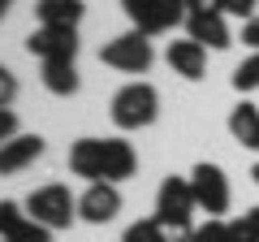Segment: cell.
I'll use <instances>...</instances> for the list:
<instances>
[{
	"mask_svg": "<svg viewBox=\"0 0 259 242\" xmlns=\"http://www.w3.org/2000/svg\"><path fill=\"white\" fill-rule=\"evenodd\" d=\"M221 13H233V18H246L255 13V0H221Z\"/></svg>",
	"mask_w": 259,
	"mask_h": 242,
	"instance_id": "25",
	"label": "cell"
},
{
	"mask_svg": "<svg viewBox=\"0 0 259 242\" xmlns=\"http://www.w3.org/2000/svg\"><path fill=\"white\" fill-rule=\"evenodd\" d=\"M35 13H39V26H74L78 30L87 5L82 0H39Z\"/></svg>",
	"mask_w": 259,
	"mask_h": 242,
	"instance_id": "14",
	"label": "cell"
},
{
	"mask_svg": "<svg viewBox=\"0 0 259 242\" xmlns=\"http://www.w3.org/2000/svg\"><path fill=\"white\" fill-rule=\"evenodd\" d=\"M242 44H246V48H255V52H259V18L242 22Z\"/></svg>",
	"mask_w": 259,
	"mask_h": 242,
	"instance_id": "26",
	"label": "cell"
},
{
	"mask_svg": "<svg viewBox=\"0 0 259 242\" xmlns=\"http://www.w3.org/2000/svg\"><path fill=\"white\" fill-rule=\"evenodd\" d=\"M233 91H259V52H250L238 69H233Z\"/></svg>",
	"mask_w": 259,
	"mask_h": 242,
	"instance_id": "18",
	"label": "cell"
},
{
	"mask_svg": "<svg viewBox=\"0 0 259 242\" xmlns=\"http://www.w3.org/2000/svg\"><path fill=\"white\" fill-rule=\"evenodd\" d=\"M9 5H13V0H0V22H5V13H9Z\"/></svg>",
	"mask_w": 259,
	"mask_h": 242,
	"instance_id": "28",
	"label": "cell"
},
{
	"mask_svg": "<svg viewBox=\"0 0 259 242\" xmlns=\"http://www.w3.org/2000/svg\"><path fill=\"white\" fill-rule=\"evenodd\" d=\"M190 242H233V238H229V221L207 216L203 225H194V238H190Z\"/></svg>",
	"mask_w": 259,
	"mask_h": 242,
	"instance_id": "20",
	"label": "cell"
},
{
	"mask_svg": "<svg viewBox=\"0 0 259 242\" xmlns=\"http://www.w3.org/2000/svg\"><path fill=\"white\" fill-rule=\"evenodd\" d=\"M186 30H190L194 44H203V48H229V26H225V13L221 9H186Z\"/></svg>",
	"mask_w": 259,
	"mask_h": 242,
	"instance_id": "9",
	"label": "cell"
},
{
	"mask_svg": "<svg viewBox=\"0 0 259 242\" xmlns=\"http://www.w3.org/2000/svg\"><path fill=\"white\" fill-rule=\"evenodd\" d=\"M190 190H194V204L203 208L207 216H221V212H229V177H225V169L221 165H194V173H190Z\"/></svg>",
	"mask_w": 259,
	"mask_h": 242,
	"instance_id": "6",
	"label": "cell"
},
{
	"mask_svg": "<svg viewBox=\"0 0 259 242\" xmlns=\"http://www.w3.org/2000/svg\"><path fill=\"white\" fill-rule=\"evenodd\" d=\"M117 212H121V190L112 182H91L82 190V199H78V216L87 225H108Z\"/></svg>",
	"mask_w": 259,
	"mask_h": 242,
	"instance_id": "8",
	"label": "cell"
},
{
	"mask_svg": "<svg viewBox=\"0 0 259 242\" xmlns=\"http://www.w3.org/2000/svg\"><path fill=\"white\" fill-rule=\"evenodd\" d=\"M229 238H233V242H259V233L250 229L246 216H238V221H229Z\"/></svg>",
	"mask_w": 259,
	"mask_h": 242,
	"instance_id": "24",
	"label": "cell"
},
{
	"mask_svg": "<svg viewBox=\"0 0 259 242\" xmlns=\"http://www.w3.org/2000/svg\"><path fill=\"white\" fill-rule=\"evenodd\" d=\"M229 134H233L246 151H259V108H255V104L242 100L238 108L229 112Z\"/></svg>",
	"mask_w": 259,
	"mask_h": 242,
	"instance_id": "15",
	"label": "cell"
},
{
	"mask_svg": "<svg viewBox=\"0 0 259 242\" xmlns=\"http://www.w3.org/2000/svg\"><path fill=\"white\" fill-rule=\"evenodd\" d=\"M69 173L87 182H104V139H78L69 147Z\"/></svg>",
	"mask_w": 259,
	"mask_h": 242,
	"instance_id": "12",
	"label": "cell"
},
{
	"mask_svg": "<svg viewBox=\"0 0 259 242\" xmlns=\"http://www.w3.org/2000/svg\"><path fill=\"white\" fill-rule=\"evenodd\" d=\"M121 9L139 35H160L186 22V0H121Z\"/></svg>",
	"mask_w": 259,
	"mask_h": 242,
	"instance_id": "4",
	"label": "cell"
},
{
	"mask_svg": "<svg viewBox=\"0 0 259 242\" xmlns=\"http://www.w3.org/2000/svg\"><path fill=\"white\" fill-rule=\"evenodd\" d=\"M164 61H168V69H173V74L190 78V83H199V78L207 74V48L194 44V39H173V44H168V52H164Z\"/></svg>",
	"mask_w": 259,
	"mask_h": 242,
	"instance_id": "10",
	"label": "cell"
},
{
	"mask_svg": "<svg viewBox=\"0 0 259 242\" xmlns=\"http://www.w3.org/2000/svg\"><path fill=\"white\" fill-rule=\"evenodd\" d=\"M0 242H5V238H0Z\"/></svg>",
	"mask_w": 259,
	"mask_h": 242,
	"instance_id": "30",
	"label": "cell"
},
{
	"mask_svg": "<svg viewBox=\"0 0 259 242\" xmlns=\"http://www.w3.org/2000/svg\"><path fill=\"white\" fill-rule=\"evenodd\" d=\"M13 100H18V78L9 65H0V108H9Z\"/></svg>",
	"mask_w": 259,
	"mask_h": 242,
	"instance_id": "21",
	"label": "cell"
},
{
	"mask_svg": "<svg viewBox=\"0 0 259 242\" xmlns=\"http://www.w3.org/2000/svg\"><path fill=\"white\" fill-rule=\"evenodd\" d=\"M44 87L52 95H61V100H69L78 91V65L74 61H48L44 65Z\"/></svg>",
	"mask_w": 259,
	"mask_h": 242,
	"instance_id": "16",
	"label": "cell"
},
{
	"mask_svg": "<svg viewBox=\"0 0 259 242\" xmlns=\"http://www.w3.org/2000/svg\"><path fill=\"white\" fill-rule=\"evenodd\" d=\"M9 139H18V112L13 108H0V147Z\"/></svg>",
	"mask_w": 259,
	"mask_h": 242,
	"instance_id": "23",
	"label": "cell"
},
{
	"mask_svg": "<svg viewBox=\"0 0 259 242\" xmlns=\"http://www.w3.org/2000/svg\"><path fill=\"white\" fill-rule=\"evenodd\" d=\"M39 156H44V139H39V134H18V139H9L0 147V177L30 169Z\"/></svg>",
	"mask_w": 259,
	"mask_h": 242,
	"instance_id": "11",
	"label": "cell"
},
{
	"mask_svg": "<svg viewBox=\"0 0 259 242\" xmlns=\"http://www.w3.org/2000/svg\"><path fill=\"white\" fill-rule=\"evenodd\" d=\"M100 61L112 65V69H121V74H147L151 61H156V52H151L147 35L130 30V35H117V39H108V44L100 48Z\"/></svg>",
	"mask_w": 259,
	"mask_h": 242,
	"instance_id": "5",
	"label": "cell"
},
{
	"mask_svg": "<svg viewBox=\"0 0 259 242\" xmlns=\"http://www.w3.org/2000/svg\"><path fill=\"white\" fill-rule=\"evenodd\" d=\"M22 216H26V212H22L18 204H9V199H0V238H5V233H9L13 225L22 221Z\"/></svg>",
	"mask_w": 259,
	"mask_h": 242,
	"instance_id": "22",
	"label": "cell"
},
{
	"mask_svg": "<svg viewBox=\"0 0 259 242\" xmlns=\"http://www.w3.org/2000/svg\"><path fill=\"white\" fill-rule=\"evenodd\" d=\"M194 190L190 177H164L156 195V221L168 242H190L194 238Z\"/></svg>",
	"mask_w": 259,
	"mask_h": 242,
	"instance_id": "1",
	"label": "cell"
},
{
	"mask_svg": "<svg viewBox=\"0 0 259 242\" xmlns=\"http://www.w3.org/2000/svg\"><path fill=\"white\" fill-rule=\"evenodd\" d=\"M26 52L39 61H74L78 56V30L74 26H39L26 35Z\"/></svg>",
	"mask_w": 259,
	"mask_h": 242,
	"instance_id": "7",
	"label": "cell"
},
{
	"mask_svg": "<svg viewBox=\"0 0 259 242\" xmlns=\"http://www.w3.org/2000/svg\"><path fill=\"white\" fill-rule=\"evenodd\" d=\"M134 169H139V156L125 139H104V182L117 186L125 177H134Z\"/></svg>",
	"mask_w": 259,
	"mask_h": 242,
	"instance_id": "13",
	"label": "cell"
},
{
	"mask_svg": "<svg viewBox=\"0 0 259 242\" xmlns=\"http://www.w3.org/2000/svg\"><path fill=\"white\" fill-rule=\"evenodd\" d=\"M121 242H168V238H164V229H160L156 216H147V221H134V225H130Z\"/></svg>",
	"mask_w": 259,
	"mask_h": 242,
	"instance_id": "19",
	"label": "cell"
},
{
	"mask_svg": "<svg viewBox=\"0 0 259 242\" xmlns=\"http://www.w3.org/2000/svg\"><path fill=\"white\" fill-rule=\"evenodd\" d=\"M112 126L117 130H143V126H151L160 112V95L151 83H125L117 95H112Z\"/></svg>",
	"mask_w": 259,
	"mask_h": 242,
	"instance_id": "2",
	"label": "cell"
},
{
	"mask_svg": "<svg viewBox=\"0 0 259 242\" xmlns=\"http://www.w3.org/2000/svg\"><path fill=\"white\" fill-rule=\"evenodd\" d=\"M250 177H255V182H259V160H255V169H250Z\"/></svg>",
	"mask_w": 259,
	"mask_h": 242,
	"instance_id": "29",
	"label": "cell"
},
{
	"mask_svg": "<svg viewBox=\"0 0 259 242\" xmlns=\"http://www.w3.org/2000/svg\"><path fill=\"white\" fill-rule=\"evenodd\" d=\"M242 216H246V221H250V229L259 233V208H250V212H242Z\"/></svg>",
	"mask_w": 259,
	"mask_h": 242,
	"instance_id": "27",
	"label": "cell"
},
{
	"mask_svg": "<svg viewBox=\"0 0 259 242\" xmlns=\"http://www.w3.org/2000/svg\"><path fill=\"white\" fill-rule=\"evenodd\" d=\"M26 216L30 221H39L44 229H69V225L78 221V199L69 195V186H61V182H52V186H39L30 190L26 199Z\"/></svg>",
	"mask_w": 259,
	"mask_h": 242,
	"instance_id": "3",
	"label": "cell"
},
{
	"mask_svg": "<svg viewBox=\"0 0 259 242\" xmlns=\"http://www.w3.org/2000/svg\"><path fill=\"white\" fill-rule=\"evenodd\" d=\"M5 242H52V229H44L39 221H30V216H22V221L13 225L9 233H5Z\"/></svg>",
	"mask_w": 259,
	"mask_h": 242,
	"instance_id": "17",
	"label": "cell"
}]
</instances>
